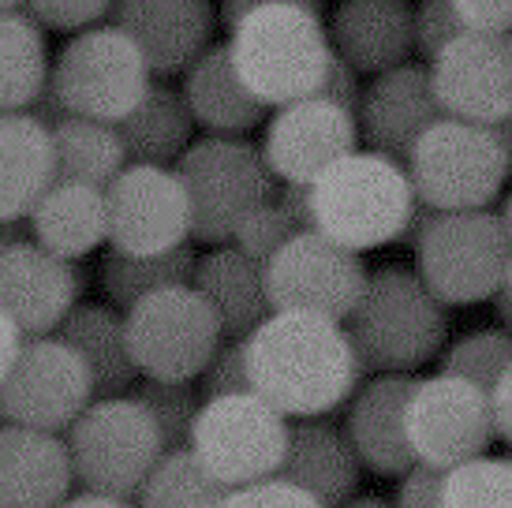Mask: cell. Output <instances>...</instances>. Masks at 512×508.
I'll return each instance as SVG.
<instances>
[{"instance_id": "cell-25", "label": "cell", "mask_w": 512, "mask_h": 508, "mask_svg": "<svg viewBox=\"0 0 512 508\" xmlns=\"http://www.w3.org/2000/svg\"><path fill=\"white\" fill-rule=\"evenodd\" d=\"M57 180L53 131L27 109L0 113V221H23Z\"/></svg>"}, {"instance_id": "cell-22", "label": "cell", "mask_w": 512, "mask_h": 508, "mask_svg": "<svg viewBox=\"0 0 512 508\" xmlns=\"http://www.w3.org/2000/svg\"><path fill=\"white\" fill-rule=\"evenodd\" d=\"M75 482L72 449L53 430L0 426V508H45L68 501Z\"/></svg>"}, {"instance_id": "cell-10", "label": "cell", "mask_w": 512, "mask_h": 508, "mask_svg": "<svg viewBox=\"0 0 512 508\" xmlns=\"http://www.w3.org/2000/svg\"><path fill=\"white\" fill-rule=\"evenodd\" d=\"M131 355L143 378L195 381L225 340L214 307L195 284H172L124 311Z\"/></svg>"}, {"instance_id": "cell-50", "label": "cell", "mask_w": 512, "mask_h": 508, "mask_svg": "<svg viewBox=\"0 0 512 508\" xmlns=\"http://www.w3.org/2000/svg\"><path fill=\"white\" fill-rule=\"evenodd\" d=\"M19 348H23V333H19V325L0 311V381L8 378V370H12Z\"/></svg>"}, {"instance_id": "cell-29", "label": "cell", "mask_w": 512, "mask_h": 508, "mask_svg": "<svg viewBox=\"0 0 512 508\" xmlns=\"http://www.w3.org/2000/svg\"><path fill=\"white\" fill-rule=\"evenodd\" d=\"M57 337L68 340L75 352L86 359L98 396L128 393L135 378H139V363H135L128 344V325H124V318L113 307L75 303L68 318L57 325Z\"/></svg>"}, {"instance_id": "cell-15", "label": "cell", "mask_w": 512, "mask_h": 508, "mask_svg": "<svg viewBox=\"0 0 512 508\" xmlns=\"http://www.w3.org/2000/svg\"><path fill=\"white\" fill-rule=\"evenodd\" d=\"M109 243L128 254H161L195 240V217L184 176L169 165L131 161L105 187Z\"/></svg>"}, {"instance_id": "cell-9", "label": "cell", "mask_w": 512, "mask_h": 508, "mask_svg": "<svg viewBox=\"0 0 512 508\" xmlns=\"http://www.w3.org/2000/svg\"><path fill=\"white\" fill-rule=\"evenodd\" d=\"M154 64L128 30L86 27L60 49L53 86L72 116L120 124L154 86Z\"/></svg>"}, {"instance_id": "cell-7", "label": "cell", "mask_w": 512, "mask_h": 508, "mask_svg": "<svg viewBox=\"0 0 512 508\" xmlns=\"http://www.w3.org/2000/svg\"><path fill=\"white\" fill-rule=\"evenodd\" d=\"M176 172L191 195L195 240L210 247L232 243L243 217L277 195V176L262 146L240 135H206L191 142L176 161Z\"/></svg>"}, {"instance_id": "cell-41", "label": "cell", "mask_w": 512, "mask_h": 508, "mask_svg": "<svg viewBox=\"0 0 512 508\" xmlns=\"http://www.w3.org/2000/svg\"><path fill=\"white\" fill-rule=\"evenodd\" d=\"M27 12L49 30H86L113 12V0H27Z\"/></svg>"}, {"instance_id": "cell-20", "label": "cell", "mask_w": 512, "mask_h": 508, "mask_svg": "<svg viewBox=\"0 0 512 508\" xmlns=\"http://www.w3.org/2000/svg\"><path fill=\"white\" fill-rule=\"evenodd\" d=\"M113 23L139 42L157 75H172L210 49L217 12L210 0H113Z\"/></svg>"}, {"instance_id": "cell-54", "label": "cell", "mask_w": 512, "mask_h": 508, "mask_svg": "<svg viewBox=\"0 0 512 508\" xmlns=\"http://www.w3.org/2000/svg\"><path fill=\"white\" fill-rule=\"evenodd\" d=\"M27 0H0V12H15V8H23Z\"/></svg>"}, {"instance_id": "cell-47", "label": "cell", "mask_w": 512, "mask_h": 508, "mask_svg": "<svg viewBox=\"0 0 512 508\" xmlns=\"http://www.w3.org/2000/svg\"><path fill=\"white\" fill-rule=\"evenodd\" d=\"M27 113L34 116V120H42V124L49 127V131H53V127H57L60 120H68V116H72V113H68V105H64V98L57 94L53 79H49V83L42 86V94H38V98L30 101Z\"/></svg>"}, {"instance_id": "cell-55", "label": "cell", "mask_w": 512, "mask_h": 508, "mask_svg": "<svg viewBox=\"0 0 512 508\" xmlns=\"http://www.w3.org/2000/svg\"><path fill=\"white\" fill-rule=\"evenodd\" d=\"M0 247H4V236H0Z\"/></svg>"}, {"instance_id": "cell-46", "label": "cell", "mask_w": 512, "mask_h": 508, "mask_svg": "<svg viewBox=\"0 0 512 508\" xmlns=\"http://www.w3.org/2000/svg\"><path fill=\"white\" fill-rule=\"evenodd\" d=\"M277 202L288 210V217L299 228H314V187L299 184V180H281L277 187Z\"/></svg>"}, {"instance_id": "cell-27", "label": "cell", "mask_w": 512, "mask_h": 508, "mask_svg": "<svg viewBox=\"0 0 512 508\" xmlns=\"http://www.w3.org/2000/svg\"><path fill=\"white\" fill-rule=\"evenodd\" d=\"M184 98L195 124H202L210 135H247L266 120V109H270L240 79L228 45H210L199 60L187 64Z\"/></svg>"}, {"instance_id": "cell-43", "label": "cell", "mask_w": 512, "mask_h": 508, "mask_svg": "<svg viewBox=\"0 0 512 508\" xmlns=\"http://www.w3.org/2000/svg\"><path fill=\"white\" fill-rule=\"evenodd\" d=\"M397 501L408 508H434L445 505V471L434 464L415 460L397 479Z\"/></svg>"}, {"instance_id": "cell-21", "label": "cell", "mask_w": 512, "mask_h": 508, "mask_svg": "<svg viewBox=\"0 0 512 508\" xmlns=\"http://www.w3.org/2000/svg\"><path fill=\"white\" fill-rule=\"evenodd\" d=\"M412 374H378L367 385H359L348 400L344 430L356 445L363 467L385 479H400L415 464L412 441H408V396L415 389Z\"/></svg>"}, {"instance_id": "cell-28", "label": "cell", "mask_w": 512, "mask_h": 508, "mask_svg": "<svg viewBox=\"0 0 512 508\" xmlns=\"http://www.w3.org/2000/svg\"><path fill=\"white\" fill-rule=\"evenodd\" d=\"M34 240L60 258H83L109 240V202L105 187L53 180L30 210Z\"/></svg>"}, {"instance_id": "cell-56", "label": "cell", "mask_w": 512, "mask_h": 508, "mask_svg": "<svg viewBox=\"0 0 512 508\" xmlns=\"http://www.w3.org/2000/svg\"><path fill=\"white\" fill-rule=\"evenodd\" d=\"M509 42H512V34H509Z\"/></svg>"}, {"instance_id": "cell-36", "label": "cell", "mask_w": 512, "mask_h": 508, "mask_svg": "<svg viewBox=\"0 0 512 508\" xmlns=\"http://www.w3.org/2000/svg\"><path fill=\"white\" fill-rule=\"evenodd\" d=\"M135 396L146 404V411L154 415L157 430H161V441L165 449H180V445H191V434H195V423H199V411L206 404L202 389H195L191 381H161V378H146Z\"/></svg>"}, {"instance_id": "cell-8", "label": "cell", "mask_w": 512, "mask_h": 508, "mask_svg": "<svg viewBox=\"0 0 512 508\" xmlns=\"http://www.w3.org/2000/svg\"><path fill=\"white\" fill-rule=\"evenodd\" d=\"M408 176L430 210H486L509 180L505 150L490 124L445 116L408 154Z\"/></svg>"}, {"instance_id": "cell-37", "label": "cell", "mask_w": 512, "mask_h": 508, "mask_svg": "<svg viewBox=\"0 0 512 508\" xmlns=\"http://www.w3.org/2000/svg\"><path fill=\"white\" fill-rule=\"evenodd\" d=\"M445 505L471 508V505H505L512 508V460L498 456H471L464 464L445 471Z\"/></svg>"}, {"instance_id": "cell-52", "label": "cell", "mask_w": 512, "mask_h": 508, "mask_svg": "<svg viewBox=\"0 0 512 508\" xmlns=\"http://www.w3.org/2000/svg\"><path fill=\"white\" fill-rule=\"evenodd\" d=\"M494 127V135H498L501 150H505V169H509V180H512V113H505Z\"/></svg>"}, {"instance_id": "cell-39", "label": "cell", "mask_w": 512, "mask_h": 508, "mask_svg": "<svg viewBox=\"0 0 512 508\" xmlns=\"http://www.w3.org/2000/svg\"><path fill=\"white\" fill-rule=\"evenodd\" d=\"M202 378V396H228V393H247L255 389L251 381V363H247V337H225L210 355Z\"/></svg>"}, {"instance_id": "cell-14", "label": "cell", "mask_w": 512, "mask_h": 508, "mask_svg": "<svg viewBox=\"0 0 512 508\" xmlns=\"http://www.w3.org/2000/svg\"><path fill=\"white\" fill-rule=\"evenodd\" d=\"M404 423H408L415 460L434 464L441 471L486 452L490 441L498 438L490 393L479 389L475 381L445 374V370H438L434 378L415 381Z\"/></svg>"}, {"instance_id": "cell-57", "label": "cell", "mask_w": 512, "mask_h": 508, "mask_svg": "<svg viewBox=\"0 0 512 508\" xmlns=\"http://www.w3.org/2000/svg\"><path fill=\"white\" fill-rule=\"evenodd\" d=\"M0 419H4V415H0Z\"/></svg>"}, {"instance_id": "cell-13", "label": "cell", "mask_w": 512, "mask_h": 508, "mask_svg": "<svg viewBox=\"0 0 512 508\" xmlns=\"http://www.w3.org/2000/svg\"><path fill=\"white\" fill-rule=\"evenodd\" d=\"M367 266L359 251L329 240L318 228L296 236L266 262V292L273 311H314L344 322L367 288Z\"/></svg>"}, {"instance_id": "cell-4", "label": "cell", "mask_w": 512, "mask_h": 508, "mask_svg": "<svg viewBox=\"0 0 512 508\" xmlns=\"http://www.w3.org/2000/svg\"><path fill=\"white\" fill-rule=\"evenodd\" d=\"M228 30V53L240 79L273 109L318 94L337 53L322 27V12L307 4H266Z\"/></svg>"}, {"instance_id": "cell-1", "label": "cell", "mask_w": 512, "mask_h": 508, "mask_svg": "<svg viewBox=\"0 0 512 508\" xmlns=\"http://www.w3.org/2000/svg\"><path fill=\"white\" fill-rule=\"evenodd\" d=\"M247 363L255 393L288 419L337 411L367 374L344 322L314 311H270L247 337Z\"/></svg>"}, {"instance_id": "cell-30", "label": "cell", "mask_w": 512, "mask_h": 508, "mask_svg": "<svg viewBox=\"0 0 512 508\" xmlns=\"http://www.w3.org/2000/svg\"><path fill=\"white\" fill-rule=\"evenodd\" d=\"M120 139L128 146V161L146 165H172L191 146L195 116L187 105L184 90H172L165 83H154L146 98L120 120Z\"/></svg>"}, {"instance_id": "cell-31", "label": "cell", "mask_w": 512, "mask_h": 508, "mask_svg": "<svg viewBox=\"0 0 512 508\" xmlns=\"http://www.w3.org/2000/svg\"><path fill=\"white\" fill-rule=\"evenodd\" d=\"M53 146H57V180L109 187L116 172L128 165V146L120 139V127L109 120L68 116L53 127Z\"/></svg>"}, {"instance_id": "cell-34", "label": "cell", "mask_w": 512, "mask_h": 508, "mask_svg": "<svg viewBox=\"0 0 512 508\" xmlns=\"http://www.w3.org/2000/svg\"><path fill=\"white\" fill-rule=\"evenodd\" d=\"M228 486L191 445L165 449L139 490V505H225Z\"/></svg>"}, {"instance_id": "cell-51", "label": "cell", "mask_w": 512, "mask_h": 508, "mask_svg": "<svg viewBox=\"0 0 512 508\" xmlns=\"http://www.w3.org/2000/svg\"><path fill=\"white\" fill-rule=\"evenodd\" d=\"M490 303H494V314H498L501 329L512 333V258H509V266H505V273H501V284H498V292L490 296Z\"/></svg>"}, {"instance_id": "cell-49", "label": "cell", "mask_w": 512, "mask_h": 508, "mask_svg": "<svg viewBox=\"0 0 512 508\" xmlns=\"http://www.w3.org/2000/svg\"><path fill=\"white\" fill-rule=\"evenodd\" d=\"M266 4H307L314 12H322V0H221V23L232 27V23H240L247 12L266 8Z\"/></svg>"}, {"instance_id": "cell-42", "label": "cell", "mask_w": 512, "mask_h": 508, "mask_svg": "<svg viewBox=\"0 0 512 508\" xmlns=\"http://www.w3.org/2000/svg\"><path fill=\"white\" fill-rule=\"evenodd\" d=\"M225 505H318V501L303 486L288 482L285 475H266V479L228 490Z\"/></svg>"}, {"instance_id": "cell-40", "label": "cell", "mask_w": 512, "mask_h": 508, "mask_svg": "<svg viewBox=\"0 0 512 508\" xmlns=\"http://www.w3.org/2000/svg\"><path fill=\"white\" fill-rule=\"evenodd\" d=\"M464 30L468 27H464L453 0H419V8H415V53L430 64Z\"/></svg>"}, {"instance_id": "cell-53", "label": "cell", "mask_w": 512, "mask_h": 508, "mask_svg": "<svg viewBox=\"0 0 512 508\" xmlns=\"http://www.w3.org/2000/svg\"><path fill=\"white\" fill-rule=\"evenodd\" d=\"M501 225H505V232H509V240H512V195L505 198V202H501Z\"/></svg>"}, {"instance_id": "cell-45", "label": "cell", "mask_w": 512, "mask_h": 508, "mask_svg": "<svg viewBox=\"0 0 512 508\" xmlns=\"http://www.w3.org/2000/svg\"><path fill=\"white\" fill-rule=\"evenodd\" d=\"M464 27L483 34H512V0H453Z\"/></svg>"}, {"instance_id": "cell-48", "label": "cell", "mask_w": 512, "mask_h": 508, "mask_svg": "<svg viewBox=\"0 0 512 508\" xmlns=\"http://www.w3.org/2000/svg\"><path fill=\"white\" fill-rule=\"evenodd\" d=\"M490 404H494V426H498V438L512 449V367H509V374L498 381V389L490 393Z\"/></svg>"}, {"instance_id": "cell-24", "label": "cell", "mask_w": 512, "mask_h": 508, "mask_svg": "<svg viewBox=\"0 0 512 508\" xmlns=\"http://www.w3.org/2000/svg\"><path fill=\"white\" fill-rule=\"evenodd\" d=\"M359 471H363V460H359L348 430L333 426L322 415L292 423L285 464H281L277 475L303 486L318 505L348 501L359 486Z\"/></svg>"}, {"instance_id": "cell-19", "label": "cell", "mask_w": 512, "mask_h": 508, "mask_svg": "<svg viewBox=\"0 0 512 508\" xmlns=\"http://www.w3.org/2000/svg\"><path fill=\"white\" fill-rule=\"evenodd\" d=\"M438 90H434V71L430 64H412L404 60L397 68L378 71L374 83L363 90L359 105V131L370 150L385 157L408 161L412 146L430 127L445 120Z\"/></svg>"}, {"instance_id": "cell-2", "label": "cell", "mask_w": 512, "mask_h": 508, "mask_svg": "<svg viewBox=\"0 0 512 508\" xmlns=\"http://www.w3.org/2000/svg\"><path fill=\"white\" fill-rule=\"evenodd\" d=\"M344 329L367 370L415 374L441 352L449 314L445 299L419 277V269L382 266L367 277V288L344 318Z\"/></svg>"}, {"instance_id": "cell-33", "label": "cell", "mask_w": 512, "mask_h": 508, "mask_svg": "<svg viewBox=\"0 0 512 508\" xmlns=\"http://www.w3.org/2000/svg\"><path fill=\"white\" fill-rule=\"evenodd\" d=\"M195 266H199V258L191 251V243H180V247L161 254H128L113 247L101 262V288L113 299L116 311H128L157 288L191 284Z\"/></svg>"}, {"instance_id": "cell-35", "label": "cell", "mask_w": 512, "mask_h": 508, "mask_svg": "<svg viewBox=\"0 0 512 508\" xmlns=\"http://www.w3.org/2000/svg\"><path fill=\"white\" fill-rule=\"evenodd\" d=\"M512 367V333L509 329H475L468 337H460L441 355V370L456 378L475 381L479 389L494 393L498 381Z\"/></svg>"}, {"instance_id": "cell-26", "label": "cell", "mask_w": 512, "mask_h": 508, "mask_svg": "<svg viewBox=\"0 0 512 508\" xmlns=\"http://www.w3.org/2000/svg\"><path fill=\"white\" fill-rule=\"evenodd\" d=\"M195 288L214 307L225 337H251L270 318V292H266V266L243 254L236 243H217L199 258Z\"/></svg>"}, {"instance_id": "cell-18", "label": "cell", "mask_w": 512, "mask_h": 508, "mask_svg": "<svg viewBox=\"0 0 512 508\" xmlns=\"http://www.w3.org/2000/svg\"><path fill=\"white\" fill-rule=\"evenodd\" d=\"M434 90L449 116L471 124H498L512 113V42L509 34L464 30L430 60Z\"/></svg>"}, {"instance_id": "cell-5", "label": "cell", "mask_w": 512, "mask_h": 508, "mask_svg": "<svg viewBox=\"0 0 512 508\" xmlns=\"http://www.w3.org/2000/svg\"><path fill=\"white\" fill-rule=\"evenodd\" d=\"M404 240L415 247L419 277L445 299V307H475L498 292L512 258V240L498 213L430 210L419 202Z\"/></svg>"}, {"instance_id": "cell-6", "label": "cell", "mask_w": 512, "mask_h": 508, "mask_svg": "<svg viewBox=\"0 0 512 508\" xmlns=\"http://www.w3.org/2000/svg\"><path fill=\"white\" fill-rule=\"evenodd\" d=\"M75 482L120 497L124 505L139 497L146 475L165 452L161 430L139 396H98L68 426Z\"/></svg>"}, {"instance_id": "cell-32", "label": "cell", "mask_w": 512, "mask_h": 508, "mask_svg": "<svg viewBox=\"0 0 512 508\" xmlns=\"http://www.w3.org/2000/svg\"><path fill=\"white\" fill-rule=\"evenodd\" d=\"M49 53H45L42 23L34 15L0 12V113L27 109L49 83Z\"/></svg>"}, {"instance_id": "cell-38", "label": "cell", "mask_w": 512, "mask_h": 508, "mask_svg": "<svg viewBox=\"0 0 512 508\" xmlns=\"http://www.w3.org/2000/svg\"><path fill=\"white\" fill-rule=\"evenodd\" d=\"M296 232H299V225L288 217V210L277 202V195H273L270 202H262L255 213H247V217H243V225L236 228L232 243H236L243 254H251L255 262L266 266L273 254L281 251Z\"/></svg>"}, {"instance_id": "cell-16", "label": "cell", "mask_w": 512, "mask_h": 508, "mask_svg": "<svg viewBox=\"0 0 512 508\" xmlns=\"http://www.w3.org/2000/svg\"><path fill=\"white\" fill-rule=\"evenodd\" d=\"M359 116L322 94H307L288 105H277L266 124L262 154L277 180L314 184L322 172L359 150Z\"/></svg>"}, {"instance_id": "cell-23", "label": "cell", "mask_w": 512, "mask_h": 508, "mask_svg": "<svg viewBox=\"0 0 512 508\" xmlns=\"http://www.w3.org/2000/svg\"><path fill=\"white\" fill-rule=\"evenodd\" d=\"M333 49L363 75H378L412 60L415 8L408 0H341L329 27Z\"/></svg>"}, {"instance_id": "cell-12", "label": "cell", "mask_w": 512, "mask_h": 508, "mask_svg": "<svg viewBox=\"0 0 512 508\" xmlns=\"http://www.w3.org/2000/svg\"><path fill=\"white\" fill-rule=\"evenodd\" d=\"M94 396V374L86 359L68 340L49 333L23 340L8 378L0 381V415L4 423L60 434L83 415Z\"/></svg>"}, {"instance_id": "cell-17", "label": "cell", "mask_w": 512, "mask_h": 508, "mask_svg": "<svg viewBox=\"0 0 512 508\" xmlns=\"http://www.w3.org/2000/svg\"><path fill=\"white\" fill-rule=\"evenodd\" d=\"M83 288V269L42 243L15 240L0 247V311L19 325L23 340L57 333Z\"/></svg>"}, {"instance_id": "cell-11", "label": "cell", "mask_w": 512, "mask_h": 508, "mask_svg": "<svg viewBox=\"0 0 512 508\" xmlns=\"http://www.w3.org/2000/svg\"><path fill=\"white\" fill-rule=\"evenodd\" d=\"M288 415L262 393L206 396L199 423L191 434V449L228 490L255 479L277 475L288 452Z\"/></svg>"}, {"instance_id": "cell-3", "label": "cell", "mask_w": 512, "mask_h": 508, "mask_svg": "<svg viewBox=\"0 0 512 508\" xmlns=\"http://www.w3.org/2000/svg\"><path fill=\"white\" fill-rule=\"evenodd\" d=\"M314 228L352 251L404 240L419 210L408 165L378 150H352L314 180Z\"/></svg>"}, {"instance_id": "cell-44", "label": "cell", "mask_w": 512, "mask_h": 508, "mask_svg": "<svg viewBox=\"0 0 512 508\" xmlns=\"http://www.w3.org/2000/svg\"><path fill=\"white\" fill-rule=\"evenodd\" d=\"M359 75H363V71H359L356 64H348L341 53H333V64H329L326 79H322V86H318V94L329 101H337V105H344V109H352V113L359 116L363 90H367V86L359 83Z\"/></svg>"}]
</instances>
